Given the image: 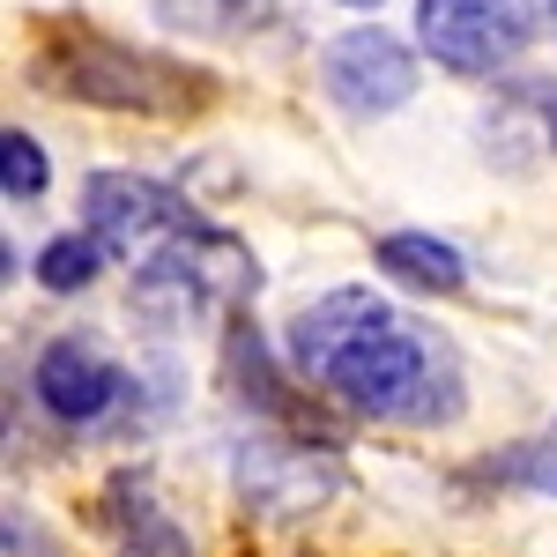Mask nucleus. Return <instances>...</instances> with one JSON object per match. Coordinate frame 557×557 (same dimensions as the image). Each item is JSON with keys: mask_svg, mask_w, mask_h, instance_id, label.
Wrapping results in <instances>:
<instances>
[{"mask_svg": "<svg viewBox=\"0 0 557 557\" xmlns=\"http://www.w3.org/2000/svg\"><path fill=\"white\" fill-rule=\"evenodd\" d=\"M380 268H386V275H401L409 290H438V298L469 283L461 253H454L446 238H431V231H394V238H380Z\"/></svg>", "mask_w": 557, "mask_h": 557, "instance_id": "9", "label": "nucleus"}, {"mask_svg": "<svg viewBox=\"0 0 557 557\" xmlns=\"http://www.w3.org/2000/svg\"><path fill=\"white\" fill-rule=\"evenodd\" d=\"M253 290H260V260L223 231H178L172 246H157L134 275V305L157 327H194L209 312L246 305Z\"/></svg>", "mask_w": 557, "mask_h": 557, "instance_id": "2", "label": "nucleus"}, {"mask_svg": "<svg viewBox=\"0 0 557 557\" xmlns=\"http://www.w3.org/2000/svg\"><path fill=\"white\" fill-rule=\"evenodd\" d=\"M327 386L343 394L349 409H364V417H409V424L454 417V401H461L446 349L431 343L424 327H409L394 305L327 364Z\"/></svg>", "mask_w": 557, "mask_h": 557, "instance_id": "1", "label": "nucleus"}, {"mask_svg": "<svg viewBox=\"0 0 557 557\" xmlns=\"http://www.w3.org/2000/svg\"><path fill=\"white\" fill-rule=\"evenodd\" d=\"M550 38H557V0H550Z\"/></svg>", "mask_w": 557, "mask_h": 557, "instance_id": "14", "label": "nucleus"}, {"mask_svg": "<svg viewBox=\"0 0 557 557\" xmlns=\"http://www.w3.org/2000/svg\"><path fill=\"white\" fill-rule=\"evenodd\" d=\"M97 268H104V246H97L89 231L83 238H52V246L38 253V283L67 298V290H89V283H97Z\"/></svg>", "mask_w": 557, "mask_h": 557, "instance_id": "11", "label": "nucleus"}, {"mask_svg": "<svg viewBox=\"0 0 557 557\" xmlns=\"http://www.w3.org/2000/svg\"><path fill=\"white\" fill-rule=\"evenodd\" d=\"M120 520H127V557H186V535L134 483H120Z\"/></svg>", "mask_w": 557, "mask_h": 557, "instance_id": "10", "label": "nucleus"}, {"mask_svg": "<svg viewBox=\"0 0 557 557\" xmlns=\"http://www.w3.org/2000/svg\"><path fill=\"white\" fill-rule=\"evenodd\" d=\"M535 0H417V38L446 75H498L535 38Z\"/></svg>", "mask_w": 557, "mask_h": 557, "instance_id": "3", "label": "nucleus"}, {"mask_svg": "<svg viewBox=\"0 0 557 557\" xmlns=\"http://www.w3.org/2000/svg\"><path fill=\"white\" fill-rule=\"evenodd\" d=\"M327 89L349 112H394L417 89V52L394 30H343L327 45Z\"/></svg>", "mask_w": 557, "mask_h": 557, "instance_id": "5", "label": "nucleus"}, {"mask_svg": "<svg viewBox=\"0 0 557 557\" xmlns=\"http://www.w3.org/2000/svg\"><path fill=\"white\" fill-rule=\"evenodd\" d=\"M45 178H52L45 172V149L23 127H8L0 134V194H8V201H38Z\"/></svg>", "mask_w": 557, "mask_h": 557, "instance_id": "12", "label": "nucleus"}, {"mask_svg": "<svg viewBox=\"0 0 557 557\" xmlns=\"http://www.w3.org/2000/svg\"><path fill=\"white\" fill-rule=\"evenodd\" d=\"M349 8H372V0H349Z\"/></svg>", "mask_w": 557, "mask_h": 557, "instance_id": "15", "label": "nucleus"}, {"mask_svg": "<svg viewBox=\"0 0 557 557\" xmlns=\"http://www.w3.org/2000/svg\"><path fill=\"white\" fill-rule=\"evenodd\" d=\"M120 364L97 343H52L38 357V401L60 417V424H97L112 401H120Z\"/></svg>", "mask_w": 557, "mask_h": 557, "instance_id": "6", "label": "nucleus"}, {"mask_svg": "<svg viewBox=\"0 0 557 557\" xmlns=\"http://www.w3.org/2000/svg\"><path fill=\"white\" fill-rule=\"evenodd\" d=\"M178 194L172 186H157V178H134V172H97L83 186V223L89 238L104 246V253H134V246H149V238H164L178 231Z\"/></svg>", "mask_w": 557, "mask_h": 557, "instance_id": "4", "label": "nucleus"}, {"mask_svg": "<svg viewBox=\"0 0 557 557\" xmlns=\"http://www.w3.org/2000/svg\"><path fill=\"white\" fill-rule=\"evenodd\" d=\"M380 312H386V298H372V290H327L320 305H305L298 320H290V364H298L305 380H327V364H335Z\"/></svg>", "mask_w": 557, "mask_h": 557, "instance_id": "8", "label": "nucleus"}, {"mask_svg": "<svg viewBox=\"0 0 557 557\" xmlns=\"http://www.w3.org/2000/svg\"><path fill=\"white\" fill-rule=\"evenodd\" d=\"M268 469H275L268 454H246V483H260ZM283 483H298V491H305V506H312V498H327V483H335V469H312V454H290V461H283ZM246 498H260V506H268L275 491L260 483V491H246Z\"/></svg>", "mask_w": 557, "mask_h": 557, "instance_id": "13", "label": "nucleus"}, {"mask_svg": "<svg viewBox=\"0 0 557 557\" xmlns=\"http://www.w3.org/2000/svg\"><path fill=\"white\" fill-rule=\"evenodd\" d=\"M231 8H238V0H231Z\"/></svg>", "mask_w": 557, "mask_h": 557, "instance_id": "16", "label": "nucleus"}, {"mask_svg": "<svg viewBox=\"0 0 557 557\" xmlns=\"http://www.w3.org/2000/svg\"><path fill=\"white\" fill-rule=\"evenodd\" d=\"M172 67L164 60H141V52H120V45H83L75 67H67V89L89 97V104H141V112H172L178 97H164Z\"/></svg>", "mask_w": 557, "mask_h": 557, "instance_id": "7", "label": "nucleus"}]
</instances>
